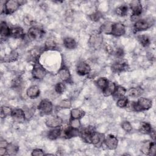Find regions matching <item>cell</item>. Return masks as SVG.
<instances>
[{
    "label": "cell",
    "instance_id": "cell-34",
    "mask_svg": "<svg viewBox=\"0 0 156 156\" xmlns=\"http://www.w3.org/2000/svg\"><path fill=\"white\" fill-rule=\"evenodd\" d=\"M138 40L141 43V44L144 47L147 46L151 43V40L147 35H140L138 36Z\"/></svg>",
    "mask_w": 156,
    "mask_h": 156
},
{
    "label": "cell",
    "instance_id": "cell-29",
    "mask_svg": "<svg viewBox=\"0 0 156 156\" xmlns=\"http://www.w3.org/2000/svg\"><path fill=\"white\" fill-rule=\"evenodd\" d=\"M6 151L7 154L10 155H14L16 154L18 151V146L13 143H9L6 147Z\"/></svg>",
    "mask_w": 156,
    "mask_h": 156
},
{
    "label": "cell",
    "instance_id": "cell-17",
    "mask_svg": "<svg viewBox=\"0 0 156 156\" xmlns=\"http://www.w3.org/2000/svg\"><path fill=\"white\" fill-rule=\"evenodd\" d=\"M104 134L94 132L91 137V143L95 146H101L104 142Z\"/></svg>",
    "mask_w": 156,
    "mask_h": 156
},
{
    "label": "cell",
    "instance_id": "cell-35",
    "mask_svg": "<svg viewBox=\"0 0 156 156\" xmlns=\"http://www.w3.org/2000/svg\"><path fill=\"white\" fill-rule=\"evenodd\" d=\"M127 12L128 7L126 5H121L116 9V13L121 16H126L127 13Z\"/></svg>",
    "mask_w": 156,
    "mask_h": 156
},
{
    "label": "cell",
    "instance_id": "cell-48",
    "mask_svg": "<svg viewBox=\"0 0 156 156\" xmlns=\"http://www.w3.org/2000/svg\"><path fill=\"white\" fill-rule=\"evenodd\" d=\"M8 143L5 140H1L0 141V147H6L8 145Z\"/></svg>",
    "mask_w": 156,
    "mask_h": 156
},
{
    "label": "cell",
    "instance_id": "cell-40",
    "mask_svg": "<svg viewBox=\"0 0 156 156\" xmlns=\"http://www.w3.org/2000/svg\"><path fill=\"white\" fill-rule=\"evenodd\" d=\"M69 124H70V127H71L72 128L78 129V128H79L80 126V122L79 119L72 118L70 120Z\"/></svg>",
    "mask_w": 156,
    "mask_h": 156
},
{
    "label": "cell",
    "instance_id": "cell-20",
    "mask_svg": "<svg viewBox=\"0 0 156 156\" xmlns=\"http://www.w3.org/2000/svg\"><path fill=\"white\" fill-rule=\"evenodd\" d=\"M27 96L30 98H36L40 94L39 88L36 85L30 86L26 91Z\"/></svg>",
    "mask_w": 156,
    "mask_h": 156
},
{
    "label": "cell",
    "instance_id": "cell-15",
    "mask_svg": "<svg viewBox=\"0 0 156 156\" xmlns=\"http://www.w3.org/2000/svg\"><path fill=\"white\" fill-rule=\"evenodd\" d=\"M129 68L128 64L125 61H118L112 65V70L114 73H121L126 71Z\"/></svg>",
    "mask_w": 156,
    "mask_h": 156
},
{
    "label": "cell",
    "instance_id": "cell-13",
    "mask_svg": "<svg viewBox=\"0 0 156 156\" xmlns=\"http://www.w3.org/2000/svg\"><path fill=\"white\" fill-rule=\"evenodd\" d=\"M125 26L121 23H115L113 24L111 34L116 37H119L125 34Z\"/></svg>",
    "mask_w": 156,
    "mask_h": 156
},
{
    "label": "cell",
    "instance_id": "cell-14",
    "mask_svg": "<svg viewBox=\"0 0 156 156\" xmlns=\"http://www.w3.org/2000/svg\"><path fill=\"white\" fill-rule=\"evenodd\" d=\"M90 66L85 62L81 61L78 63L76 67V71L78 74L81 76H85L90 73Z\"/></svg>",
    "mask_w": 156,
    "mask_h": 156
},
{
    "label": "cell",
    "instance_id": "cell-11",
    "mask_svg": "<svg viewBox=\"0 0 156 156\" xmlns=\"http://www.w3.org/2000/svg\"><path fill=\"white\" fill-rule=\"evenodd\" d=\"M104 142L106 147L110 150L115 149L117 147L118 144V140L117 138L113 135H108L105 137Z\"/></svg>",
    "mask_w": 156,
    "mask_h": 156
},
{
    "label": "cell",
    "instance_id": "cell-44",
    "mask_svg": "<svg viewBox=\"0 0 156 156\" xmlns=\"http://www.w3.org/2000/svg\"><path fill=\"white\" fill-rule=\"evenodd\" d=\"M32 155H34V156H39V155H44V152L40 149H35L34 150H33L32 154Z\"/></svg>",
    "mask_w": 156,
    "mask_h": 156
},
{
    "label": "cell",
    "instance_id": "cell-32",
    "mask_svg": "<svg viewBox=\"0 0 156 156\" xmlns=\"http://www.w3.org/2000/svg\"><path fill=\"white\" fill-rule=\"evenodd\" d=\"M18 57V52L15 51H13L8 55H6L4 58V62H12L15 61L17 59Z\"/></svg>",
    "mask_w": 156,
    "mask_h": 156
},
{
    "label": "cell",
    "instance_id": "cell-45",
    "mask_svg": "<svg viewBox=\"0 0 156 156\" xmlns=\"http://www.w3.org/2000/svg\"><path fill=\"white\" fill-rule=\"evenodd\" d=\"M155 144L154 142H152L150 149H149V155H154L155 154Z\"/></svg>",
    "mask_w": 156,
    "mask_h": 156
},
{
    "label": "cell",
    "instance_id": "cell-43",
    "mask_svg": "<svg viewBox=\"0 0 156 156\" xmlns=\"http://www.w3.org/2000/svg\"><path fill=\"white\" fill-rule=\"evenodd\" d=\"M89 17L91 20H92L93 21H98L101 18L102 14L99 12H94L92 14L90 15Z\"/></svg>",
    "mask_w": 156,
    "mask_h": 156
},
{
    "label": "cell",
    "instance_id": "cell-1",
    "mask_svg": "<svg viewBox=\"0 0 156 156\" xmlns=\"http://www.w3.org/2000/svg\"><path fill=\"white\" fill-rule=\"evenodd\" d=\"M152 101L145 98H140L138 99L137 102H132L131 103H128L127 104V105H129L132 110L135 111L148 110L152 107Z\"/></svg>",
    "mask_w": 156,
    "mask_h": 156
},
{
    "label": "cell",
    "instance_id": "cell-41",
    "mask_svg": "<svg viewBox=\"0 0 156 156\" xmlns=\"http://www.w3.org/2000/svg\"><path fill=\"white\" fill-rule=\"evenodd\" d=\"M121 127L122 128V129L124 130H125L126 132H130L132 130V126L131 124L127 121H125L122 122Z\"/></svg>",
    "mask_w": 156,
    "mask_h": 156
},
{
    "label": "cell",
    "instance_id": "cell-37",
    "mask_svg": "<svg viewBox=\"0 0 156 156\" xmlns=\"http://www.w3.org/2000/svg\"><path fill=\"white\" fill-rule=\"evenodd\" d=\"M12 112V110L10 107L6 106L2 107L1 108V117L4 118L9 115H11Z\"/></svg>",
    "mask_w": 156,
    "mask_h": 156
},
{
    "label": "cell",
    "instance_id": "cell-50",
    "mask_svg": "<svg viewBox=\"0 0 156 156\" xmlns=\"http://www.w3.org/2000/svg\"><path fill=\"white\" fill-rule=\"evenodd\" d=\"M151 137V138L153 140H155V131L154 130H151V131L150 132V133H149Z\"/></svg>",
    "mask_w": 156,
    "mask_h": 156
},
{
    "label": "cell",
    "instance_id": "cell-28",
    "mask_svg": "<svg viewBox=\"0 0 156 156\" xmlns=\"http://www.w3.org/2000/svg\"><path fill=\"white\" fill-rule=\"evenodd\" d=\"M62 130L60 128H54V129L49 131L48 133V137L51 140H55L60 136Z\"/></svg>",
    "mask_w": 156,
    "mask_h": 156
},
{
    "label": "cell",
    "instance_id": "cell-23",
    "mask_svg": "<svg viewBox=\"0 0 156 156\" xmlns=\"http://www.w3.org/2000/svg\"><path fill=\"white\" fill-rule=\"evenodd\" d=\"M63 45L68 49H73L76 47L77 44L74 38L66 37L63 39Z\"/></svg>",
    "mask_w": 156,
    "mask_h": 156
},
{
    "label": "cell",
    "instance_id": "cell-19",
    "mask_svg": "<svg viewBox=\"0 0 156 156\" xmlns=\"http://www.w3.org/2000/svg\"><path fill=\"white\" fill-rule=\"evenodd\" d=\"M63 135L66 138H71L79 135V131L77 129H74L71 127H67L63 130Z\"/></svg>",
    "mask_w": 156,
    "mask_h": 156
},
{
    "label": "cell",
    "instance_id": "cell-2",
    "mask_svg": "<svg viewBox=\"0 0 156 156\" xmlns=\"http://www.w3.org/2000/svg\"><path fill=\"white\" fill-rule=\"evenodd\" d=\"M102 43L103 37L99 31H94L90 35L88 44L91 48L97 49L102 45Z\"/></svg>",
    "mask_w": 156,
    "mask_h": 156
},
{
    "label": "cell",
    "instance_id": "cell-25",
    "mask_svg": "<svg viewBox=\"0 0 156 156\" xmlns=\"http://www.w3.org/2000/svg\"><path fill=\"white\" fill-rule=\"evenodd\" d=\"M57 47V43L52 37L48 38L44 44V49L46 50H52Z\"/></svg>",
    "mask_w": 156,
    "mask_h": 156
},
{
    "label": "cell",
    "instance_id": "cell-21",
    "mask_svg": "<svg viewBox=\"0 0 156 156\" xmlns=\"http://www.w3.org/2000/svg\"><path fill=\"white\" fill-rule=\"evenodd\" d=\"M113 24V23H112L110 21H106L100 27L99 32L101 33H104L105 34H111Z\"/></svg>",
    "mask_w": 156,
    "mask_h": 156
},
{
    "label": "cell",
    "instance_id": "cell-39",
    "mask_svg": "<svg viewBox=\"0 0 156 156\" xmlns=\"http://www.w3.org/2000/svg\"><path fill=\"white\" fill-rule=\"evenodd\" d=\"M65 90V85L63 83H62V82L57 83L55 86V90L57 93H59V94L63 93Z\"/></svg>",
    "mask_w": 156,
    "mask_h": 156
},
{
    "label": "cell",
    "instance_id": "cell-47",
    "mask_svg": "<svg viewBox=\"0 0 156 156\" xmlns=\"http://www.w3.org/2000/svg\"><path fill=\"white\" fill-rule=\"evenodd\" d=\"M34 20L32 19H31L30 18V16H27L26 18H25V20H24V23L27 24V25H31L33 23Z\"/></svg>",
    "mask_w": 156,
    "mask_h": 156
},
{
    "label": "cell",
    "instance_id": "cell-38",
    "mask_svg": "<svg viewBox=\"0 0 156 156\" xmlns=\"http://www.w3.org/2000/svg\"><path fill=\"white\" fill-rule=\"evenodd\" d=\"M128 103H129L128 99L126 98L123 96L122 98H120L118 99L116 105H117L118 107H119L120 108H124V107H127Z\"/></svg>",
    "mask_w": 156,
    "mask_h": 156
},
{
    "label": "cell",
    "instance_id": "cell-24",
    "mask_svg": "<svg viewBox=\"0 0 156 156\" xmlns=\"http://www.w3.org/2000/svg\"><path fill=\"white\" fill-rule=\"evenodd\" d=\"M116 87V86L115 83L109 81L108 85L105 88V90L102 91V93H104V94L105 96H109L113 95V94L114 93V92L115 91Z\"/></svg>",
    "mask_w": 156,
    "mask_h": 156
},
{
    "label": "cell",
    "instance_id": "cell-42",
    "mask_svg": "<svg viewBox=\"0 0 156 156\" xmlns=\"http://www.w3.org/2000/svg\"><path fill=\"white\" fill-rule=\"evenodd\" d=\"M58 105L60 108H69L71 106V102H70V101H69L68 99H63L60 101Z\"/></svg>",
    "mask_w": 156,
    "mask_h": 156
},
{
    "label": "cell",
    "instance_id": "cell-5",
    "mask_svg": "<svg viewBox=\"0 0 156 156\" xmlns=\"http://www.w3.org/2000/svg\"><path fill=\"white\" fill-rule=\"evenodd\" d=\"M44 33V30L40 27L37 26H32L27 32V37L31 40H37L43 37Z\"/></svg>",
    "mask_w": 156,
    "mask_h": 156
},
{
    "label": "cell",
    "instance_id": "cell-3",
    "mask_svg": "<svg viewBox=\"0 0 156 156\" xmlns=\"http://www.w3.org/2000/svg\"><path fill=\"white\" fill-rule=\"evenodd\" d=\"M19 1L9 0L5 2L4 5L1 6V13L5 14H11L15 12L20 6Z\"/></svg>",
    "mask_w": 156,
    "mask_h": 156
},
{
    "label": "cell",
    "instance_id": "cell-16",
    "mask_svg": "<svg viewBox=\"0 0 156 156\" xmlns=\"http://www.w3.org/2000/svg\"><path fill=\"white\" fill-rule=\"evenodd\" d=\"M58 77L63 82H68L71 80V74L69 69L65 66H62L58 72Z\"/></svg>",
    "mask_w": 156,
    "mask_h": 156
},
{
    "label": "cell",
    "instance_id": "cell-8",
    "mask_svg": "<svg viewBox=\"0 0 156 156\" xmlns=\"http://www.w3.org/2000/svg\"><path fill=\"white\" fill-rule=\"evenodd\" d=\"M94 132L92 127H84L79 131V136L84 141L91 143V137Z\"/></svg>",
    "mask_w": 156,
    "mask_h": 156
},
{
    "label": "cell",
    "instance_id": "cell-46",
    "mask_svg": "<svg viewBox=\"0 0 156 156\" xmlns=\"http://www.w3.org/2000/svg\"><path fill=\"white\" fill-rule=\"evenodd\" d=\"M115 54H116V55L119 57H122L124 55L123 49L122 48H118V49H116Z\"/></svg>",
    "mask_w": 156,
    "mask_h": 156
},
{
    "label": "cell",
    "instance_id": "cell-31",
    "mask_svg": "<svg viewBox=\"0 0 156 156\" xmlns=\"http://www.w3.org/2000/svg\"><path fill=\"white\" fill-rule=\"evenodd\" d=\"M84 115V112L80 108H73L71 111V116L72 118L80 119Z\"/></svg>",
    "mask_w": 156,
    "mask_h": 156
},
{
    "label": "cell",
    "instance_id": "cell-12",
    "mask_svg": "<svg viewBox=\"0 0 156 156\" xmlns=\"http://www.w3.org/2000/svg\"><path fill=\"white\" fill-rule=\"evenodd\" d=\"M32 74L34 78L36 79H41L45 77L46 71L42 66L36 64L32 69Z\"/></svg>",
    "mask_w": 156,
    "mask_h": 156
},
{
    "label": "cell",
    "instance_id": "cell-7",
    "mask_svg": "<svg viewBox=\"0 0 156 156\" xmlns=\"http://www.w3.org/2000/svg\"><path fill=\"white\" fill-rule=\"evenodd\" d=\"M130 7L132 12V17L137 18L143 12V7L141 2L138 0L132 1L130 3Z\"/></svg>",
    "mask_w": 156,
    "mask_h": 156
},
{
    "label": "cell",
    "instance_id": "cell-36",
    "mask_svg": "<svg viewBox=\"0 0 156 156\" xmlns=\"http://www.w3.org/2000/svg\"><path fill=\"white\" fill-rule=\"evenodd\" d=\"M151 143H152V142L149 141L143 142L141 146V152H142L144 154L149 155V149H150Z\"/></svg>",
    "mask_w": 156,
    "mask_h": 156
},
{
    "label": "cell",
    "instance_id": "cell-33",
    "mask_svg": "<svg viewBox=\"0 0 156 156\" xmlns=\"http://www.w3.org/2000/svg\"><path fill=\"white\" fill-rule=\"evenodd\" d=\"M108 82L109 81L106 78L100 77L96 80V85L101 90H102V91H103L108 85Z\"/></svg>",
    "mask_w": 156,
    "mask_h": 156
},
{
    "label": "cell",
    "instance_id": "cell-6",
    "mask_svg": "<svg viewBox=\"0 0 156 156\" xmlns=\"http://www.w3.org/2000/svg\"><path fill=\"white\" fill-rule=\"evenodd\" d=\"M38 110L43 115H48L52 111V104L48 99H43L38 106Z\"/></svg>",
    "mask_w": 156,
    "mask_h": 156
},
{
    "label": "cell",
    "instance_id": "cell-22",
    "mask_svg": "<svg viewBox=\"0 0 156 156\" xmlns=\"http://www.w3.org/2000/svg\"><path fill=\"white\" fill-rule=\"evenodd\" d=\"M1 37H7L10 36L11 29L8 26L5 21H1Z\"/></svg>",
    "mask_w": 156,
    "mask_h": 156
},
{
    "label": "cell",
    "instance_id": "cell-26",
    "mask_svg": "<svg viewBox=\"0 0 156 156\" xmlns=\"http://www.w3.org/2000/svg\"><path fill=\"white\" fill-rule=\"evenodd\" d=\"M127 94L130 97L137 98L142 94V90L139 87H132L127 90Z\"/></svg>",
    "mask_w": 156,
    "mask_h": 156
},
{
    "label": "cell",
    "instance_id": "cell-27",
    "mask_svg": "<svg viewBox=\"0 0 156 156\" xmlns=\"http://www.w3.org/2000/svg\"><path fill=\"white\" fill-rule=\"evenodd\" d=\"M126 89L124 87L122 86H118L116 87L115 91L113 94V96H114V98L119 99L120 98L123 97L126 93Z\"/></svg>",
    "mask_w": 156,
    "mask_h": 156
},
{
    "label": "cell",
    "instance_id": "cell-30",
    "mask_svg": "<svg viewBox=\"0 0 156 156\" xmlns=\"http://www.w3.org/2000/svg\"><path fill=\"white\" fill-rule=\"evenodd\" d=\"M152 129L150 124L146 122H143L141 124L140 126L139 131L144 134H149Z\"/></svg>",
    "mask_w": 156,
    "mask_h": 156
},
{
    "label": "cell",
    "instance_id": "cell-4",
    "mask_svg": "<svg viewBox=\"0 0 156 156\" xmlns=\"http://www.w3.org/2000/svg\"><path fill=\"white\" fill-rule=\"evenodd\" d=\"M154 24V21L152 19L143 18L136 20L135 22L133 27L135 31H142L150 28Z\"/></svg>",
    "mask_w": 156,
    "mask_h": 156
},
{
    "label": "cell",
    "instance_id": "cell-10",
    "mask_svg": "<svg viewBox=\"0 0 156 156\" xmlns=\"http://www.w3.org/2000/svg\"><path fill=\"white\" fill-rule=\"evenodd\" d=\"M63 123V120L61 118L57 116H51L46 120V125L51 128H57L60 127Z\"/></svg>",
    "mask_w": 156,
    "mask_h": 156
},
{
    "label": "cell",
    "instance_id": "cell-18",
    "mask_svg": "<svg viewBox=\"0 0 156 156\" xmlns=\"http://www.w3.org/2000/svg\"><path fill=\"white\" fill-rule=\"evenodd\" d=\"M10 36L15 38H23L24 37V32L22 27L16 26L11 29Z\"/></svg>",
    "mask_w": 156,
    "mask_h": 156
},
{
    "label": "cell",
    "instance_id": "cell-49",
    "mask_svg": "<svg viewBox=\"0 0 156 156\" xmlns=\"http://www.w3.org/2000/svg\"><path fill=\"white\" fill-rule=\"evenodd\" d=\"M5 154H7L6 151V147H0V155H4Z\"/></svg>",
    "mask_w": 156,
    "mask_h": 156
},
{
    "label": "cell",
    "instance_id": "cell-9",
    "mask_svg": "<svg viewBox=\"0 0 156 156\" xmlns=\"http://www.w3.org/2000/svg\"><path fill=\"white\" fill-rule=\"evenodd\" d=\"M10 116L14 121L18 123L24 122L26 118L24 111L21 108H15L12 110Z\"/></svg>",
    "mask_w": 156,
    "mask_h": 156
}]
</instances>
